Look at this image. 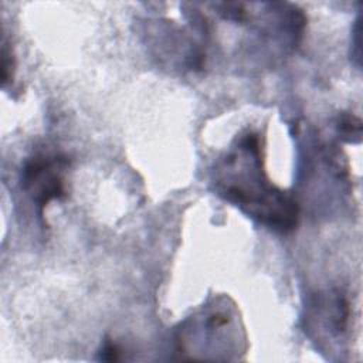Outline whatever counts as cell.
Segmentation results:
<instances>
[{
    "instance_id": "8",
    "label": "cell",
    "mask_w": 363,
    "mask_h": 363,
    "mask_svg": "<svg viewBox=\"0 0 363 363\" xmlns=\"http://www.w3.org/2000/svg\"><path fill=\"white\" fill-rule=\"evenodd\" d=\"M14 69H16L14 55H13L7 41L3 40V50H1V84H3V88L9 82H13Z\"/></svg>"
},
{
    "instance_id": "1",
    "label": "cell",
    "mask_w": 363,
    "mask_h": 363,
    "mask_svg": "<svg viewBox=\"0 0 363 363\" xmlns=\"http://www.w3.org/2000/svg\"><path fill=\"white\" fill-rule=\"evenodd\" d=\"M211 186L218 197L274 233L288 234L298 225L299 203L269 180L261 138L254 130L238 133L216 160Z\"/></svg>"
},
{
    "instance_id": "10",
    "label": "cell",
    "mask_w": 363,
    "mask_h": 363,
    "mask_svg": "<svg viewBox=\"0 0 363 363\" xmlns=\"http://www.w3.org/2000/svg\"><path fill=\"white\" fill-rule=\"evenodd\" d=\"M121 349L116 343L109 339H105L98 350V359L105 362H116L121 359Z\"/></svg>"
},
{
    "instance_id": "6",
    "label": "cell",
    "mask_w": 363,
    "mask_h": 363,
    "mask_svg": "<svg viewBox=\"0 0 363 363\" xmlns=\"http://www.w3.org/2000/svg\"><path fill=\"white\" fill-rule=\"evenodd\" d=\"M349 299L340 289H325L312 295L302 316L305 333L320 347L340 342L347 333Z\"/></svg>"
},
{
    "instance_id": "5",
    "label": "cell",
    "mask_w": 363,
    "mask_h": 363,
    "mask_svg": "<svg viewBox=\"0 0 363 363\" xmlns=\"http://www.w3.org/2000/svg\"><path fill=\"white\" fill-rule=\"evenodd\" d=\"M67 169L68 159L58 152H37L26 159L20 172V186L35 206L40 218H44L51 201L67 196Z\"/></svg>"
},
{
    "instance_id": "3",
    "label": "cell",
    "mask_w": 363,
    "mask_h": 363,
    "mask_svg": "<svg viewBox=\"0 0 363 363\" xmlns=\"http://www.w3.org/2000/svg\"><path fill=\"white\" fill-rule=\"evenodd\" d=\"M174 349L180 359H241L247 350V335L233 299L214 296L180 322Z\"/></svg>"
},
{
    "instance_id": "4",
    "label": "cell",
    "mask_w": 363,
    "mask_h": 363,
    "mask_svg": "<svg viewBox=\"0 0 363 363\" xmlns=\"http://www.w3.org/2000/svg\"><path fill=\"white\" fill-rule=\"evenodd\" d=\"M143 37L152 54L167 68L197 71L204 65L206 44L194 27L186 31L176 21L153 18L143 23Z\"/></svg>"
},
{
    "instance_id": "2",
    "label": "cell",
    "mask_w": 363,
    "mask_h": 363,
    "mask_svg": "<svg viewBox=\"0 0 363 363\" xmlns=\"http://www.w3.org/2000/svg\"><path fill=\"white\" fill-rule=\"evenodd\" d=\"M201 18L225 27L238 37L237 47L248 58L271 65L289 55L301 43L305 13L288 1H211L193 3Z\"/></svg>"
},
{
    "instance_id": "7",
    "label": "cell",
    "mask_w": 363,
    "mask_h": 363,
    "mask_svg": "<svg viewBox=\"0 0 363 363\" xmlns=\"http://www.w3.org/2000/svg\"><path fill=\"white\" fill-rule=\"evenodd\" d=\"M335 128L339 138L347 143H359L362 139V121L353 113H340Z\"/></svg>"
},
{
    "instance_id": "9",
    "label": "cell",
    "mask_w": 363,
    "mask_h": 363,
    "mask_svg": "<svg viewBox=\"0 0 363 363\" xmlns=\"http://www.w3.org/2000/svg\"><path fill=\"white\" fill-rule=\"evenodd\" d=\"M352 45H350V55L354 60V65L360 68V61H362V47H360V37H362V18L360 14H357L354 20V26L352 28Z\"/></svg>"
}]
</instances>
